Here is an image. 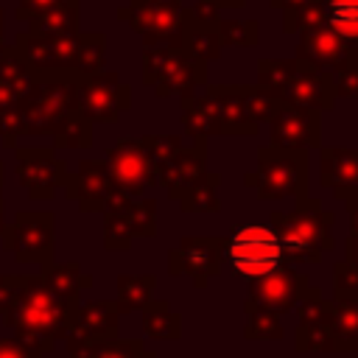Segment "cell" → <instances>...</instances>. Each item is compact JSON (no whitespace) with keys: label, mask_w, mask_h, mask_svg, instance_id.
Instances as JSON below:
<instances>
[{"label":"cell","mask_w":358,"mask_h":358,"mask_svg":"<svg viewBox=\"0 0 358 358\" xmlns=\"http://www.w3.org/2000/svg\"><path fill=\"white\" fill-rule=\"evenodd\" d=\"M76 308L78 305L53 296L39 274H25L17 302L0 319L11 330V336H17L20 341L45 355L56 347L59 338H64Z\"/></svg>","instance_id":"obj_1"},{"label":"cell","mask_w":358,"mask_h":358,"mask_svg":"<svg viewBox=\"0 0 358 358\" xmlns=\"http://www.w3.org/2000/svg\"><path fill=\"white\" fill-rule=\"evenodd\" d=\"M11 48L25 59L31 70L90 76L103 70V59H106V36L98 31L70 34V36H34L22 31L17 34Z\"/></svg>","instance_id":"obj_2"},{"label":"cell","mask_w":358,"mask_h":358,"mask_svg":"<svg viewBox=\"0 0 358 358\" xmlns=\"http://www.w3.org/2000/svg\"><path fill=\"white\" fill-rule=\"evenodd\" d=\"M257 90L282 106L327 109L336 98L330 73L316 70L302 59H263L257 64Z\"/></svg>","instance_id":"obj_3"},{"label":"cell","mask_w":358,"mask_h":358,"mask_svg":"<svg viewBox=\"0 0 358 358\" xmlns=\"http://www.w3.org/2000/svg\"><path fill=\"white\" fill-rule=\"evenodd\" d=\"M31 90L17 101L22 117V134H53V129L76 112V78L78 73L31 70Z\"/></svg>","instance_id":"obj_4"},{"label":"cell","mask_w":358,"mask_h":358,"mask_svg":"<svg viewBox=\"0 0 358 358\" xmlns=\"http://www.w3.org/2000/svg\"><path fill=\"white\" fill-rule=\"evenodd\" d=\"M271 221L282 255L294 266L316 263L322 252L333 246V232H330L333 215L316 199H302L291 213H274Z\"/></svg>","instance_id":"obj_5"},{"label":"cell","mask_w":358,"mask_h":358,"mask_svg":"<svg viewBox=\"0 0 358 358\" xmlns=\"http://www.w3.org/2000/svg\"><path fill=\"white\" fill-rule=\"evenodd\" d=\"M221 255L227 257L229 271L246 282H255L282 268V260H285L277 232L263 224H246L235 229L221 246Z\"/></svg>","instance_id":"obj_6"},{"label":"cell","mask_w":358,"mask_h":358,"mask_svg":"<svg viewBox=\"0 0 358 358\" xmlns=\"http://www.w3.org/2000/svg\"><path fill=\"white\" fill-rule=\"evenodd\" d=\"M143 81L154 87V92L162 98L182 95L185 101L193 98V90L207 81V67L182 48H145Z\"/></svg>","instance_id":"obj_7"},{"label":"cell","mask_w":358,"mask_h":358,"mask_svg":"<svg viewBox=\"0 0 358 358\" xmlns=\"http://www.w3.org/2000/svg\"><path fill=\"white\" fill-rule=\"evenodd\" d=\"M3 249L14 255L17 263L45 266L53 260V241H56V215L50 210H17L14 221L6 224Z\"/></svg>","instance_id":"obj_8"},{"label":"cell","mask_w":358,"mask_h":358,"mask_svg":"<svg viewBox=\"0 0 358 358\" xmlns=\"http://www.w3.org/2000/svg\"><path fill=\"white\" fill-rule=\"evenodd\" d=\"M260 199H288L302 196L308 185V157L296 148H260L257 173L249 176Z\"/></svg>","instance_id":"obj_9"},{"label":"cell","mask_w":358,"mask_h":358,"mask_svg":"<svg viewBox=\"0 0 358 358\" xmlns=\"http://www.w3.org/2000/svg\"><path fill=\"white\" fill-rule=\"evenodd\" d=\"M131 103V90L117 73L98 70L76 78V112L90 123H115Z\"/></svg>","instance_id":"obj_10"},{"label":"cell","mask_w":358,"mask_h":358,"mask_svg":"<svg viewBox=\"0 0 358 358\" xmlns=\"http://www.w3.org/2000/svg\"><path fill=\"white\" fill-rule=\"evenodd\" d=\"M17 179L28 199L34 201H48L56 196L59 187H64L67 179V162L56 157L53 148L48 145H17Z\"/></svg>","instance_id":"obj_11"},{"label":"cell","mask_w":358,"mask_h":358,"mask_svg":"<svg viewBox=\"0 0 358 358\" xmlns=\"http://www.w3.org/2000/svg\"><path fill=\"white\" fill-rule=\"evenodd\" d=\"M117 20L129 22L145 48H182L185 8L182 6H123Z\"/></svg>","instance_id":"obj_12"},{"label":"cell","mask_w":358,"mask_h":358,"mask_svg":"<svg viewBox=\"0 0 358 358\" xmlns=\"http://www.w3.org/2000/svg\"><path fill=\"white\" fill-rule=\"evenodd\" d=\"M154 201H131L129 196H117L103 210V246L106 249H129L134 238L154 235Z\"/></svg>","instance_id":"obj_13"},{"label":"cell","mask_w":358,"mask_h":358,"mask_svg":"<svg viewBox=\"0 0 358 358\" xmlns=\"http://www.w3.org/2000/svg\"><path fill=\"white\" fill-rule=\"evenodd\" d=\"M106 168L112 173V182L115 187L123 193V196H140L148 185L157 182L154 176V165H151V157L143 145V137L134 140V137H123L117 140L109 151H106Z\"/></svg>","instance_id":"obj_14"},{"label":"cell","mask_w":358,"mask_h":358,"mask_svg":"<svg viewBox=\"0 0 358 358\" xmlns=\"http://www.w3.org/2000/svg\"><path fill=\"white\" fill-rule=\"evenodd\" d=\"M64 193L70 201H78L81 213H103L117 196H123L112 182L106 159H81L73 173L67 171Z\"/></svg>","instance_id":"obj_15"},{"label":"cell","mask_w":358,"mask_h":358,"mask_svg":"<svg viewBox=\"0 0 358 358\" xmlns=\"http://www.w3.org/2000/svg\"><path fill=\"white\" fill-rule=\"evenodd\" d=\"M117 316H120V310L109 299H92V302L78 305L70 319V327L64 333L67 352L117 338Z\"/></svg>","instance_id":"obj_16"},{"label":"cell","mask_w":358,"mask_h":358,"mask_svg":"<svg viewBox=\"0 0 358 358\" xmlns=\"http://www.w3.org/2000/svg\"><path fill=\"white\" fill-rule=\"evenodd\" d=\"M302 296H305V299L319 296L316 288L310 291L308 277L299 274V271H282V268H277V271H271V274H266V277H260V280L252 282L249 302H255V305H260V308H266V310L282 316V313H285L291 305H296Z\"/></svg>","instance_id":"obj_17"},{"label":"cell","mask_w":358,"mask_h":358,"mask_svg":"<svg viewBox=\"0 0 358 358\" xmlns=\"http://www.w3.org/2000/svg\"><path fill=\"white\" fill-rule=\"evenodd\" d=\"M296 59L313 64L316 70H338V67H358V50L347 48L333 31L324 25H310L299 31V45H296Z\"/></svg>","instance_id":"obj_18"},{"label":"cell","mask_w":358,"mask_h":358,"mask_svg":"<svg viewBox=\"0 0 358 358\" xmlns=\"http://www.w3.org/2000/svg\"><path fill=\"white\" fill-rule=\"evenodd\" d=\"M271 123V145L274 148H310L319 145V112L299 106H280Z\"/></svg>","instance_id":"obj_19"},{"label":"cell","mask_w":358,"mask_h":358,"mask_svg":"<svg viewBox=\"0 0 358 358\" xmlns=\"http://www.w3.org/2000/svg\"><path fill=\"white\" fill-rule=\"evenodd\" d=\"M221 266V241L215 238H185L171 252V274H193L201 285Z\"/></svg>","instance_id":"obj_20"},{"label":"cell","mask_w":358,"mask_h":358,"mask_svg":"<svg viewBox=\"0 0 358 358\" xmlns=\"http://www.w3.org/2000/svg\"><path fill=\"white\" fill-rule=\"evenodd\" d=\"M322 185L338 196H358V151L355 148H324L322 151Z\"/></svg>","instance_id":"obj_21"},{"label":"cell","mask_w":358,"mask_h":358,"mask_svg":"<svg viewBox=\"0 0 358 358\" xmlns=\"http://www.w3.org/2000/svg\"><path fill=\"white\" fill-rule=\"evenodd\" d=\"M39 277H42L45 288H48L53 296H59V299H64V302H73V305H78V294H81V291L92 288V277L84 274L81 266L73 263V260H67V263H53V260H50V263L42 266Z\"/></svg>","instance_id":"obj_22"},{"label":"cell","mask_w":358,"mask_h":358,"mask_svg":"<svg viewBox=\"0 0 358 358\" xmlns=\"http://www.w3.org/2000/svg\"><path fill=\"white\" fill-rule=\"evenodd\" d=\"M34 73L25 64V59L8 45L6 53L0 56V106L3 103H17L28 90H31Z\"/></svg>","instance_id":"obj_23"},{"label":"cell","mask_w":358,"mask_h":358,"mask_svg":"<svg viewBox=\"0 0 358 358\" xmlns=\"http://www.w3.org/2000/svg\"><path fill=\"white\" fill-rule=\"evenodd\" d=\"M182 50H187L193 59L207 62L221 53V39H218V22H201L185 8V34H182Z\"/></svg>","instance_id":"obj_24"},{"label":"cell","mask_w":358,"mask_h":358,"mask_svg":"<svg viewBox=\"0 0 358 358\" xmlns=\"http://www.w3.org/2000/svg\"><path fill=\"white\" fill-rule=\"evenodd\" d=\"M322 25L358 50V0H322Z\"/></svg>","instance_id":"obj_25"},{"label":"cell","mask_w":358,"mask_h":358,"mask_svg":"<svg viewBox=\"0 0 358 358\" xmlns=\"http://www.w3.org/2000/svg\"><path fill=\"white\" fill-rule=\"evenodd\" d=\"M81 25V8L78 6H56L42 14H34L28 20V31L34 36H70L78 34Z\"/></svg>","instance_id":"obj_26"},{"label":"cell","mask_w":358,"mask_h":358,"mask_svg":"<svg viewBox=\"0 0 358 358\" xmlns=\"http://www.w3.org/2000/svg\"><path fill=\"white\" fill-rule=\"evenodd\" d=\"M330 330H333L336 347H341V350L358 347V296L355 294L341 291V296L330 313Z\"/></svg>","instance_id":"obj_27"},{"label":"cell","mask_w":358,"mask_h":358,"mask_svg":"<svg viewBox=\"0 0 358 358\" xmlns=\"http://www.w3.org/2000/svg\"><path fill=\"white\" fill-rule=\"evenodd\" d=\"M157 280L151 274H120L117 277V310L129 313V310H140L151 302V291H154Z\"/></svg>","instance_id":"obj_28"},{"label":"cell","mask_w":358,"mask_h":358,"mask_svg":"<svg viewBox=\"0 0 358 358\" xmlns=\"http://www.w3.org/2000/svg\"><path fill=\"white\" fill-rule=\"evenodd\" d=\"M143 330L151 338H179L182 319L171 310L165 299H151L143 308Z\"/></svg>","instance_id":"obj_29"},{"label":"cell","mask_w":358,"mask_h":358,"mask_svg":"<svg viewBox=\"0 0 358 358\" xmlns=\"http://www.w3.org/2000/svg\"><path fill=\"white\" fill-rule=\"evenodd\" d=\"M50 137L59 148H90L92 145V123L87 117H81L78 112H73L53 129Z\"/></svg>","instance_id":"obj_30"},{"label":"cell","mask_w":358,"mask_h":358,"mask_svg":"<svg viewBox=\"0 0 358 358\" xmlns=\"http://www.w3.org/2000/svg\"><path fill=\"white\" fill-rule=\"evenodd\" d=\"M218 39L221 45L232 48H255L260 39L257 20H218Z\"/></svg>","instance_id":"obj_31"},{"label":"cell","mask_w":358,"mask_h":358,"mask_svg":"<svg viewBox=\"0 0 358 358\" xmlns=\"http://www.w3.org/2000/svg\"><path fill=\"white\" fill-rule=\"evenodd\" d=\"M246 310H249V322H246V338H280L282 327H280V316L249 302L246 299Z\"/></svg>","instance_id":"obj_32"},{"label":"cell","mask_w":358,"mask_h":358,"mask_svg":"<svg viewBox=\"0 0 358 358\" xmlns=\"http://www.w3.org/2000/svg\"><path fill=\"white\" fill-rule=\"evenodd\" d=\"M22 137V117L17 103H3L0 106V143L6 148H17V140Z\"/></svg>","instance_id":"obj_33"},{"label":"cell","mask_w":358,"mask_h":358,"mask_svg":"<svg viewBox=\"0 0 358 358\" xmlns=\"http://www.w3.org/2000/svg\"><path fill=\"white\" fill-rule=\"evenodd\" d=\"M330 81H333V92L341 95V98H350V95H358V67H338L330 73Z\"/></svg>","instance_id":"obj_34"},{"label":"cell","mask_w":358,"mask_h":358,"mask_svg":"<svg viewBox=\"0 0 358 358\" xmlns=\"http://www.w3.org/2000/svg\"><path fill=\"white\" fill-rule=\"evenodd\" d=\"M22 282H25V274H0V316L17 302Z\"/></svg>","instance_id":"obj_35"},{"label":"cell","mask_w":358,"mask_h":358,"mask_svg":"<svg viewBox=\"0 0 358 358\" xmlns=\"http://www.w3.org/2000/svg\"><path fill=\"white\" fill-rule=\"evenodd\" d=\"M56 6H78V0H20L14 17H17L20 22H28L34 14H42V11L56 8Z\"/></svg>","instance_id":"obj_36"},{"label":"cell","mask_w":358,"mask_h":358,"mask_svg":"<svg viewBox=\"0 0 358 358\" xmlns=\"http://www.w3.org/2000/svg\"><path fill=\"white\" fill-rule=\"evenodd\" d=\"M0 358H42V352L28 347L17 336H6V338H0Z\"/></svg>","instance_id":"obj_37"},{"label":"cell","mask_w":358,"mask_h":358,"mask_svg":"<svg viewBox=\"0 0 358 358\" xmlns=\"http://www.w3.org/2000/svg\"><path fill=\"white\" fill-rule=\"evenodd\" d=\"M308 3H310V0H271V6H274V8H280V11H282V17H285L282 28H288V25H291V20H294V17H296Z\"/></svg>","instance_id":"obj_38"},{"label":"cell","mask_w":358,"mask_h":358,"mask_svg":"<svg viewBox=\"0 0 358 358\" xmlns=\"http://www.w3.org/2000/svg\"><path fill=\"white\" fill-rule=\"evenodd\" d=\"M129 6H182V0H131Z\"/></svg>","instance_id":"obj_39"},{"label":"cell","mask_w":358,"mask_h":358,"mask_svg":"<svg viewBox=\"0 0 358 358\" xmlns=\"http://www.w3.org/2000/svg\"><path fill=\"white\" fill-rule=\"evenodd\" d=\"M218 8H243L246 0H213Z\"/></svg>","instance_id":"obj_40"},{"label":"cell","mask_w":358,"mask_h":358,"mask_svg":"<svg viewBox=\"0 0 358 358\" xmlns=\"http://www.w3.org/2000/svg\"><path fill=\"white\" fill-rule=\"evenodd\" d=\"M3 229H6V201L0 196V235H3Z\"/></svg>","instance_id":"obj_41"},{"label":"cell","mask_w":358,"mask_h":358,"mask_svg":"<svg viewBox=\"0 0 358 358\" xmlns=\"http://www.w3.org/2000/svg\"><path fill=\"white\" fill-rule=\"evenodd\" d=\"M3 179H6V162L0 159V196H3Z\"/></svg>","instance_id":"obj_42"},{"label":"cell","mask_w":358,"mask_h":358,"mask_svg":"<svg viewBox=\"0 0 358 358\" xmlns=\"http://www.w3.org/2000/svg\"><path fill=\"white\" fill-rule=\"evenodd\" d=\"M3 22H6V14H3V8H0V39H3Z\"/></svg>","instance_id":"obj_43"},{"label":"cell","mask_w":358,"mask_h":358,"mask_svg":"<svg viewBox=\"0 0 358 358\" xmlns=\"http://www.w3.org/2000/svg\"><path fill=\"white\" fill-rule=\"evenodd\" d=\"M352 229H355V235H358V213H352Z\"/></svg>","instance_id":"obj_44"},{"label":"cell","mask_w":358,"mask_h":358,"mask_svg":"<svg viewBox=\"0 0 358 358\" xmlns=\"http://www.w3.org/2000/svg\"><path fill=\"white\" fill-rule=\"evenodd\" d=\"M6 48H8V45H6V39H0V56L6 53Z\"/></svg>","instance_id":"obj_45"}]
</instances>
